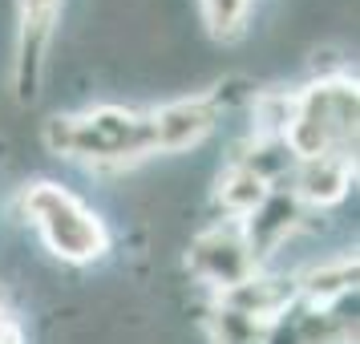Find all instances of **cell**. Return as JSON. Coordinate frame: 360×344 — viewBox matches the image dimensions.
I'll return each mask as SVG.
<instances>
[{
  "label": "cell",
  "mask_w": 360,
  "mask_h": 344,
  "mask_svg": "<svg viewBox=\"0 0 360 344\" xmlns=\"http://www.w3.org/2000/svg\"><path fill=\"white\" fill-rule=\"evenodd\" d=\"M45 146L57 158H77L89 166H134L154 154V126L142 110L98 106L89 114L49 117Z\"/></svg>",
  "instance_id": "6da1fadb"
},
{
  "label": "cell",
  "mask_w": 360,
  "mask_h": 344,
  "mask_svg": "<svg viewBox=\"0 0 360 344\" xmlns=\"http://www.w3.org/2000/svg\"><path fill=\"white\" fill-rule=\"evenodd\" d=\"M283 146L295 163L304 158H352L356 150V82L320 77L292 94V114L283 126Z\"/></svg>",
  "instance_id": "7a4b0ae2"
},
{
  "label": "cell",
  "mask_w": 360,
  "mask_h": 344,
  "mask_svg": "<svg viewBox=\"0 0 360 344\" xmlns=\"http://www.w3.org/2000/svg\"><path fill=\"white\" fill-rule=\"evenodd\" d=\"M20 211L45 239V247L65 263H94L110 247L105 223L57 182H29L20 191Z\"/></svg>",
  "instance_id": "3957f363"
},
{
  "label": "cell",
  "mask_w": 360,
  "mask_h": 344,
  "mask_svg": "<svg viewBox=\"0 0 360 344\" xmlns=\"http://www.w3.org/2000/svg\"><path fill=\"white\" fill-rule=\"evenodd\" d=\"M186 267L195 272L202 284H211L219 292H227L235 284H243L259 263L247 247V235H243V223H219V227L202 231L195 243H191V255H186Z\"/></svg>",
  "instance_id": "277c9868"
},
{
  "label": "cell",
  "mask_w": 360,
  "mask_h": 344,
  "mask_svg": "<svg viewBox=\"0 0 360 344\" xmlns=\"http://www.w3.org/2000/svg\"><path fill=\"white\" fill-rule=\"evenodd\" d=\"M214 122H219V110L211 98H179L150 110L154 154H182V150L198 146L214 130Z\"/></svg>",
  "instance_id": "5b68a950"
},
{
  "label": "cell",
  "mask_w": 360,
  "mask_h": 344,
  "mask_svg": "<svg viewBox=\"0 0 360 344\" xmlns=\"http://www.w3.org/2000/svg\"><path fill=\"white\" fill-rule=\"evenodd\" d=\"M61 0H20V37H17V89L20 98H33L41 69H45V49L57 29Z\"/></svg>",
  "instance_id": "8992f818"
},
{
  "label": "cell",
  "mask_w": 360,
  "mask_h": 344,
  "mask_svg": "<svg viewBox=\"0 0 360 344\" xmlns=\"http://www.w3.org/2000/svg\"><path fill=\"white\" fill-rule=\"evenodd\" d=\"M352 182V158H304L300 163V174H295V198L300 203H311V207H328L344 198Z\"/></svg>",
  "instance_id": "52a82bcc"
},
{
  "label": "cell",
  "mask_w": 360,
  "mask_h": 344,
  "mask_svg": "<svg viewBox=\"0 0 360 344\" xmlns=\"http://www.w3.org/2000/svg\"><path fill=\"white\" fill-rule=\"evenodd\" d=\"M352 279H356V260L352 255H336V260H324L316 263L308 276L295 284V292L308 300L311 308H332L336 300H344V295L352 292Z\"/></svg>",
  "instance_id": "ba28073f"
},
{
  "label": "cell",
  "mask_w": 360,
  "mask_h": 344,
  "mask_svg": "<svg viewBox=\"0 0 360 344\" xmlns=\"http://www.w3.org/2000/svg\"><path fill=\"white\" fill-rule=\"evenodd\" d=\"M214 195H219L223 211H227L235 223H243L247 215L259 211V203L271 195V182H263L255 170H247L243 163H235L227 174L219 179V191H214Z\"/></svg>",
  "instance_id": "9c48e42d"
},
{
  "label": "cell",
  "mask_w": 360,
  "mask_h": 344,
  "mask_svg": "<svg viewBox=\"0 0 360 344\" xmlns=\"http://www.w3.org/2000/svg\"><path fill=\"white\" fill-rule=\"evenodd\" d=\"M211 332H214V344H263L267 328L239 316V312H231V308H219L211 320Z\"/></svg>",
  "instance_id": "30bf717a"
},
{
  "label": "cell",
  "mask_w": 360,
  "mask_h": 344,
  "mask_svg": "<svg viewBox=\"0 0 360 344\" xmlns=\"http://www.w3.org/2000/svg\"><path fill=\"white\" fill-rule=\"evenodd\" d=\"M247 4H251V0H202V17H207V25H211L214 33L231 37L243 25Z\"/></svg>",
  "instance_id": "8fae6325"
}]
</instances>
